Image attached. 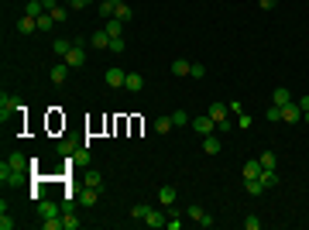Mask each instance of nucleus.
Returning <instances> with one entry per match:
<instances>
[{
  "instance_id": "24",
  "label": "nucleus",
  "mask_w": 309,
  "mask_h": 230,
  "mask_svg": "<svg viewBox=\"0 0 309 230\" xmlns=\"http://www.w3.org/2000/svg\"><path fill=\"white\" fill-rule=\"evenodd\" d=\"M261 172H265V165H261V161H247V165H244V179H258Z\"/></svg>"
},
{
  "instance_id": "41",
  "label": "nucleus",
  "mask_w": 309,
  "mask_h": 230,
  "mask_svg": "<svg viewBox=\"0 0 309 230\" xmlns=\"http://www.w3.org/2000/svg\"><path fill=\"white\" fill-rule=\"evenodd\" d=\"M0 230H14V220L7 213H0Z\"/></svg>"
},
{
  "instance_id": "14",
  "label": "nucleus",
  "mask_w": 309,
  "mask_h": 230,
  "mask_svg": "<svg viewBox=\"0 0 309 230\" xmlns=\"http://www.w3.org/2000/svg\"><path fill=\"white\" fill-rule=\"evenodd\" d=\"M220 148H224V141H220V138H213V134H206V138H203V152H206V154H220Z\"/></svg>"
},
{
  "instance_id": "31",
  "label": "nucleus",
  "mask_w": 309,
  "mask_h": 230,
  "mask_svg": "<svg viewBox=\"0 0 309 230\" xmlns=\"http://www.w3.org/2000/svg\"><path fill=\"white\" fill-rule=\"evenodd\" d=\"M172 124H175V127H186V124H193V120H189L186 110H172Z\"/></svg>"
},
{
  "instance_id": "20",
  "label": "nucleus",
  "mask_w": 309,
  "mask_h": 230,
  "mask_svg": "<svg viewBox=\"0 0 309 230\" xmlns=\"http://www.w3.org/2000/svg\"><path fill=\"white\" fill-rule=\"evenodd\" d=\"M89 41H93V48H110V35H107L103 28H100V31H93V38H89Z\"/></svg>"
},
{
  "instance_id": "27",
  "label": "nucleus",
  "mask_w": 309,
  "mask_h": 230,
  "mask_svg": "<svg viewBox=\"0 0 309 230\" xmlns=\"http://www.w3.org/2000/svg\"><path fill=\"white\" fill-rule=\"evenodd\" d=\"M48 14H52V21H55V24H62V21L69 17V10H66V3H55V7H52Z\"/></svg>"
},
{
  "instance_id": "36",
  "label": "nucleus",
  "mask_w": 309,
  "mask_h": 230,
  "mask_svg": "<svg viewBox=\"0 0 309 230\" xmlns=\"http://www.w3.org/2000/svg\"><path fill=\"white\" fill-rule=\"evenodd\" d=\"M258 161H261L265 168H275V165H278V158H275V152H265L261 158H258Z\"/></svg>"
},
{
  "instance_id": "10",
  "label": "nucleus",
  "mask_w": 309,
  "mask_h": 230,
  "mask_svg": "<svg viewBox=\"0 0 309 230\" xmlns=\"http://www.w3.org/2000/svg\"><path fill=\"white\" fill-rule=\"evenodd\" d=\"M124 89H131V93H141V89H145V76H141V73H127V82H124Z\"/></svg>"
},
{
  "instance_id": "18",
  "label": "nucleus",
  "mask_w": 309,
  "mask_h": 230,
  "mask_svg": "<svg viewBox=\"0 0 309 230\" xmlns=\"http://www.w3.org/2000/svg\"><path fill=\"white\" fill-rule=\"evenodd\" d=\"M117 3H120V0H100V17L110 21V17L117 14Z\"/></svg>"
},
{
  "instance_id": "45",
  "label": "nucleus",
  "mask_w": 309,
  "mask_h": 230,
  "mask_svg": "<svg viewBox=\"0 0 309 230\" xmlns=\"http://www.w3.org/2000/svg\"><path fill=\"white\" fill-rule=\"evenodd\" d=\"M303 120H306V124H309V110H303Z\"/></svg>"
},
{
  "instance_id": "6",
  "label": "nucleus",
  "mask_w": 309,
  "mask_h": 230,
  "mask_svg": "<svg viewBox=\"0 0 309 230\" xmlns=\"http://www.w3.org/2000/svg\"><path fill=\"white\" fill-rule=\"evenodd\" d=\"M69 69H73L69 62H59V66H52V69H48V79H52L55 86H62V82L69 79Z\"/></svg>"
},
{
  "instance_id": "22",
  "label": "nucleus",
  "mask_w": 309,
  "mask_h": 230,
  "mask_svg": "<svg viewBox=\"0 0 309 230\" xmlns=\"http://www.w3.org/2000/svg\"><path fill=\"white\" fill-rule=\"evenodd\" d=\"M148 213H152V206H148V203H134V206H131V217H134V220H141V224L148 220Z\"/></svg>"
},
{
  "instance_id": "38",
  "label": "nucleus",
  "mask_w": 309,
  "mask_h": 230,
  "mask_svg": "<svg viewBox=\"0 0 309 230\" xmlns=\"http://www.w3.org/2000/svg\"><path fill=\"white\" fill-rule=\"evenodd\" d=\"M265 117H268V120H271V124H278V120H282V107H275V103H271V107H268V114H265Z\"/></svg>"
},
{
  "instance_id": "39",
  "label": "nucleus",
  "mask_w": 309,
  "mask_h": 230,
  "mask_svg": "<svg viewBox=\"0 0 309 230\" xmlns=\"http://www.w3.org/2000/svg\"><path fill=\"white\" fill-rule=\"evenodd\" d=\"M186 213H189V217H193V220H199V217H203V213H206V210H203V206H199V203H193V206H189V210H186Z\"/></svg>"
},
{
  "instance_id": "30",
  "label": "nucleus",
  "mask_w": 309,
  "mask_h": 230,
  "mask_svg": "<svg viewBox=\"0 0 309 230\" xmlns=\"http://www.w3.org/2000/svg\"><path fill=\"white\" fill-rule=\"evenodd\" d=\"M189 66H193V62H186V59H175V62H172V73H175V76H189Z\"/></svg>"
},
{
  "instance_id": "3",
  "label": "nucleus",
  "mask_w": 309,
  "mask_h": 230,
  "mask_svg": "<svg viewBox=\"0 0 309 230\" xmlns=\"http://www.w3.org/2000/svg\"><path fill=\"white\" fill-rule=\"evenodd\" d=\"M282 120H285V124H299V120H303V107H299V100H289V103L282 107Z\"/></svg>"
},
{
  "instance_id": "9",
  "label": "nucleus",
  "mask_w": 309,
  "mask_h": 230,
  "mask_svg": "<svg viewBox=\"0 0 309 230\" xmlns=\"http://www.w3.org/2000/svg\"><path fill=\"white\" fill-rule=\"evenodd\" d=\"M96 199H100V189H93V186H82L79 189V203L82 206H96Z\"/></svg>"
},
{
  "instance_id": "21",
  "label": "nucleus",
  "mask_w": 309,
  "mask_h": 230,
  "mask_svg": "<svg viewBox=\"0 0 309 230\" xmlns=\"http://www.w3.org/2000/svg\"><path fill=\"white\" fill-rule=\"evenodd\" d=\"M289 100H292V93H289V89H285V86H278V89H275V93H271V103H275V107H285V103H289Z\"/></svg>"
},
{
  "instance_id": "12",
  "label": "nucleus",
  "mask_w": 309,
  "mask_h": 230,
  "mask_svg": "<svg viewBox=\"0 0 309 230\" xmlns=\"http://www.w3.org/2000/svg\"><path fill=\"white\" fill-rule=\"evenodd\" d=\"M0 179H3V182H21V179H24V172H17V168H10V165L3 161V165H0Z\"/></svg>"
},
{
  "instance_id": "34",
  "label": "nucleus",
  "mask_w": 309,
  "mask_h": 230,
  "mask_svg": "<svg viewBox=\"0 0 309 230\" xmlns=\"http://www.w3.org/2000/svg\"><path fill=\"white\" fill-rule=\"evenodd\" d=\"M110 55H124V38H110Z\"/></svg>"
},
{
  "instance_id": "5",
  "label": "nucleus",
  "mask_w": 309,
  "mask_h": 230,
  "mask_svg": "<svg viewBox=\"0 0 309 230\" xmlns=\"http://www.w3.org/2000/svg\"><path fill=\"white\" fill-rule=\"evenodd\" d=\"M62 62H69L73 69H79V66H86V48H82L79 41H73V52H69V55H66Z\"/></svg>"
},
{
  "instance_id": "42",
  "label": "nucleus",
  "mask_w": 309,
  "mask_h": 230,
  "mask_svg": "<svg viewBox=\"0 0 309 230\" xmlns=\"http://www.w3.org/2000/svg\"><path fill=\"white\" fill-rule=\"evenodd\" d=\"M258 3H261V10H271V7H275L278 0H258Z\"/></svg>"
},
{
  "instance_id": "32",
  "label": "nucleus",
  "mask_w": 309,
  "mask_h": 230,
  "mask_svg": "<svg viewBox=\"0 0 309 230\" xmlns=\"http://www.w3.org/2000/svg\"><path fill=\"white\" fill-rule=\"evenodd\" d=\"M76 152H79V148L73 145V141H62V145H59V154H62V158H73Z\"/></svg>"
},
{
  "instance_id": "13",
  "label": "nucleus",
  "mask_w": 309,
  "mask_h": 230,
  "mask_svg": "<svg viewBox=\"0 0 309 230\" xmlns=\"http://www.w3.org/2000/svg\"><path fill=\"white\" fill-rule=\"evenodd\" d=\"M175 196H179V192H175L172 186H161V189H158V203H161V206H175Z\"/></svg>"
},
{
  "instance_id": "25",
  "label": "nucleus",
  "mask_w": 309,
  "mask_h": 230,
  "mask_svg": "<svg viewBox=\"0 0 309 230\" xmlns=\"http://www.w3.org/2000/svg\"><path fill=\"white\" fill-rule=\"evenodd\" d=\"M7 165H10V168H17V172H24V168H28V165H31V161H28V158H24V154H10V158H7Z\"/></svg>"
},
{
  "instance_id": "29",
  "label": "nucleus",
  "mask_w": 309,
  "mask_h": 230,
  "mask_svg": "<svg viewBox=\"0 0 309 230\" xmlns=\"http://www.w3.org/2000/svg\"><path fill=\"white\" fill-rule=\"evenodd\" d=\"M86 186H93V189H103V175H100L96 168H89V172H86Z\"/></svg>"
},
{
  "instance_id": "2",
  "label": "nucleus",
  "mask_w": 309,
  "mask_h": 230,
  "mask_svg": "<svg viewBox=\"0 0 309 230\" xmlns=\"http://www.w3.org/2000/svg\"><path fill=\"white\" fill-rule=\"evenodd\" d=\"M17 110H24V107H21V100H17V96H10V93H3V96H0V120L7 124V117H14Z\"/></svg>"
},
{
  "instance_id": "28",
  "label": "nucleus",
  "mask_w": 309,
  "mask_h": 230,
  "mask_svg": "<svg viewBox=\"0 0 309 230\" xmlns=\"http://www.w3.org/2000/svg\"><path fill=\"white\" fill-rule=\"evenodd\" d=\"M172 127H175V124H172V117H158V120H154V134H168Z\"/></svg>"
},
{
  "instance_id": "15",
  "label": "nucleus",
  "mask_w": 309,
  "mask_h": 230,
  "mask_svg": "<svg viewBox=\"0 0 309 230\" xmlns=\"http://www.w3.org/2000/svg\"><path fill=\"white\" fill-rule=\"evenodd\" d=\"M145 224H148V227H165V224H168V213H165V210H152Z\"/></svg>"
},
{
  "instance_id": "17",
  "label": "nucleus",
  "mask_w": 309,
  "mask_h": 230,
  "mask_svg": "<svg viewBox=\"0 0 309 230\" xmlns=\"http://www.w3.org/2000/svg\"><path fill=\"white\" fill-rule=\"evenodd\" d=\"M114 17H117V21H124V24H127V21H134V10H131V3H127V0H120Z\"/></svg>"
},
{
  "instance_id": "11",
  "label": "nucleus",
  "mask_w": 309,
  "mask_h": 230,
  "mask_svg": "<svg viewBox=\"0 0 309 230\" xmlns=\"http://www.w3.org/2000/svg\"><path fill=\"white\" fill-rule=\"evenodd\" d=\"M17 31H21V35H35V31H38V17H28V14H24V17L17 21Z\"/></svg>"
},
{
  "instance_id": "44",
  "label": "nucleus",
  "mask_w": 309,
  "mask_h": 230,
  "mask_svg": "<svg viewBox=\"0 0 309 230\" xmlns=\"http://www.w3.org/2000/svg\"><path fill=\"white\" fill-rule=\"evenodd\" d=\"M299 107H303V110H309V96H303V100H299Z\"/></svg>"
},
{
  "instance_id": "7",
  "label": "nucleus",
  "mask_w": 309,
  "mask_h": 230,
  "mask_svg": "<svg viewBox=\"0 0 309 230\" xmlns=\"http://www.w3.org/2000/svg\"><path fill=\"white\" fill-rule=\"evenodd\" d=\"M38 217H41V220L62 217V206H59V203H48V199H38Z\"/></svg>"
},
{
  "instance_id": "4",
  "label": "nucleus",
  "mask_w": 309,
  "mask_h": 230,
  "mask_svg": "<svg viewBox=\"0 0 309 230\" xmlns=\"http://www.w3.org/2000/svg\"><path fill=\"white\" fill-rule=\"evenodd\" d=\"M193 127H196V134H203V138H206V134H213V131H217V120H213L210 114H199V117H193Z\"/></svg>"
},
{
  "instance_id": "35",
  "label": "nucleus",
  "mask_w": 309,
  "mask_h": 230,
  "mask_svg": "<svg viewBox=\"0 0 309 230\" xmlns=\"http://www.w3.org/2000/svg\"><path fill=\"white\" fill-rule=\"evenodd\" d=\"M189 76H193V79H203V76H206V66H203V62H193V66H189Z\"/></svg>"
},
{
  "instance_id": "43",
  "label": "nucleus",
  "mask_w": 309,
  "mask_h": 230,
  "mask_svg": "<svg viewBox=\"0 0 309 230\" xmlns=\"http://www.w3.org/2000/svg\"><path fill=\"white\" fill-rule=\"evenodd\" d=\"M86 3H89V0H73V3H69V7H73V10H82V7H86Z\"/></svg>"
},
{
  "instance_id": "33",
  "label": "nucleus",
  "mask_w": 309,
  "mask_h": 230,
  "mask_svg": "<svg viewBox=\"0 0 309 230\" xmlns=\"http://www.w3.org/2000/svg\"><path fill=\"white\" fill-rule=\"evenodd\" d=\"M52 28H55L52 14H41V17H38V31H52Z\"/></svg>"
},
{
  "instance_id": "19",
  "label": "nucleus",
  "mask_w": 309,
  "mask_h": 230,
  "mask_svg": "<svg viewBox=\"0 0 309 230\" xmlns=\"http://www.w3.org/2000/svg\"><path fill=\"white\" fill-rule=\"evenodd\" d=\"M103 31H107L110 38H120V31H124V21H117V17H110V21L103 24Z\"/></svg>"
},
{
  "instance_id": "1",
  "label": "nucleus",
  "mask_w": 309,
  "mask_h": 230,
  "mask_svg": "<svg viewBox=\"0 0 309 230\" xmlns=\"http://www.w3.org/2000/svg\"><path fill=\"white\" fill-rule=\"evenodd\" d=\"M213 120H217V131H224V134H231V120H227V103H210V110H206Z\"/></svg>"
},
{
  "instance_id": "26",
  "label": "nucleus",
  "mask_w": 309,
  "mask_h": 230,
  "mask_svg": "<svg viewBox=\"0 0 309 230\" xmlns=\"http://www.w3.org/2000/svg\"><path fill=\"white\" fill-rule=\"evenodd\" d=\"M79 227H82V220L76 213H62V230H79Z\"/></svg>"
},
{
  "instance_id": "23",
  "label": "nucleus",
  "mask_w": 309,
  "mask_h": 230,
  "mask_svg": "<svg viewBox=\"0 0 309 230\" xmlns=\"http://www.w3.org/2000/svg\"><path fill=\"white\" fill-rule=\"evenodd\" d=\"M52 48H55V55H62V59H66V55L73 52V41H69V38H55V45H52Z\"/></svg>"
},
{
  "instance_id": "46",
  "label": "nucleus",
  "mask_w": 309,
  "mask_h": 230,
  "mask_svg": "<svg viewBox=\"0 0 309 230\" xmlns=\"http://www.w3.org/2000/svg\"><path fill=\"white\" fill-rule=\"evenodd\" d=\"M62 3H73V0H62Z\"/></svg>"
},
{
  "instance_id": "40",
  "label": "nucleus",
  "mask_w": 309,
  "mask_h": 230,
  "mask_svg": "<svg viewBox=\"0 0 309 230\" xmlns=\"http://www.w3.org/2000/svg\"><path fill=\"white\" fill-rule=\"evenodd\" d=\"M244 230H261V220H258V217H247V220H244Z\"/></svg>"
},
{
  "instance_id": "8",
  "label": "nucleus",
  "mask_w": 309,
  "mask_h": 230,
  "mask_svg": "<svg viewBox=\"0 0 309 230\" xmlns=\"http://www.w3.org/2000/svg\"><path fill=\"white\" fill-rule=\"evenodd\" d=\"M103 79H107V86H114V89H117V86H124V82H127V73L114 66V69H107V73H103Z\"/></svg>"
},
{
  "instance_id": "37",
  "label": "nucleus",
  "mask_w": 309,
  "mask_h": 230,
  "mask_svg": "<svg viewBox=\"0 0 309 230\" xmlns=\"http://www.w3.org/2000/svg\"><path fill=\"white\" fill-rule=\"evenodd\" d=\"M41 227L45 230H62V217H48V220H41Z\"/></svg>"
},
{
  "instance_id": "16",
  "label": "nucleus",
  "mask_w": 309,
  "mask_h": 230,
  "mask_svg": "<svg viewBox=\"0 0 309 230\" xmlns=\"http://www.w3.org/2000/svg\"><path fill=\"white\" fill-rule=\"evenodd\" d=\"M24 14H28V17H41V14H48V10H45V0H28Z\"/></svg>"
}]
</instances>
